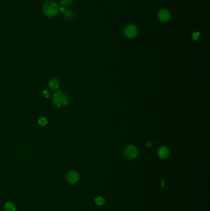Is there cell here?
Wrapping results in <instances>:
<instances>
[{"instance_id":"cell-4","label":"cell","mask_w":210,"mask_h":211,"mask_svg":"<svg viewBox=\"0 0 210 211\" xmlns=\"http://www.w3.org/2000/svg\"><path fill=\"white\" fill-rule=\"evenodd\" d=\"M124 33L126 37L129 38H135L138 33L137 28L132 25H129L126 26L124 29Z\"/></svg>"},{"instance_id":"cell-6","label":"cell","mask_w":210,"mask_h":211,"mask_svg":"<svg viewBox=\"0 0 210 211\" xmlns=\"http://www.w3.org/2000/svg\"><path fill=\"white\" fill-rule=\"evenodd\" d=\"M67 180L70 183L75 184L80 180V175L76 171H70L67 175Z\"/></svg>"},{"instance_id":"cell-5","label":"cell","mask_w":210,"mask_h":211,"mask_svg":"<svg viewBox=\"0 0 210 211\" xmlns=\"http://www.w3.org/2000/svg\"><path fill=\"white\" fill-rule=\"evenodd\" d=\"M171 17L170 13L167 9H161L158 14V18L159 20L163 23H166L170 20Z\"/></svg>"},{"instance_id":"cell-1","label":"cell","mask_w":210,"mask_h":211,"mask_svg":"<svg viewBox=\"0 0 210 211\" xmlns=\"http://www.w3.org/2000/svg\"><path fill=\"white\" fill-rule=\"evenodd\" d=\"M59 9L60 8L56 2L52 0H48L43 6V12L45 16L53 17L59 13Z\"/></svg>"},{"instance_id":"cell-11","label":"cell","mask_w":210,"mask_h":211,"mask_svg":"<svg viewBox=\"0 0 210 211\" xmlns=\"http://www.w3.org/2000/svg\"><path fill=\"white\" fill-rule=\"evenodd\" d=\"M48 120H47V119L45 117H40L38 119V124H39L40 125H41L42 127L46 126L48 124Z\"/></svg>"},{"instance_id":"cell-8","label":"cell","mask_w":210,"mask_h":211,"mask_svg":"<svg viewBox=\"0 0 210 211\" xmlns=\"http://www.w3.org/2000/svg\"><path fill=\"white\" fill-rule=\"evenodd\" d=\"M48 85L51 90H56L59 88L60 86V82L56 78H52V79L49 80L48 82Z\"/></svg>"},{"instance_id":"cell-13","label":"cell","mask_w":210,"mask_h":211,"mask_svg":"<svg viewBox=\"0 0 210 211\" xmlns=\"http://www.w3.org/2000/svg\"><path fill=\"white\" fill-rule=\"evenodd\" d=\"M42 94H43V95L44 96H45V97L46 98H49L50 96H51V93L49 92V91H48V90H43V92H42Z\"/></svg>"},{"instance_id":"cell-2","label":"cell","mask_w":210,"mask_h":211,"mask_svg":"<svg viewBox=\"0 0 210 211\" xmlns=\"http://www.w3.org/2000/svg\"><path fill=\"white\" fill-rule=\"evenodd\" d=\"M52 101L54 106L58 107H62L69 103V97L65 92L58 91L53 96Z\"/></svg>"},{"instance_id":"cell-10","label":"cell","mask_w":210,"mask_h":211,"mask_svg":"<svg viewBox=\"0 0 210 211\" xmlns=\"http://www.w3.org/2000/svg\"><path fill=\"white\" fill-rule=\"evenodd\" d=\"M95 202L96 203L99 205V206H102L103 204H104L105 201V199L102 197H101V196H98L97 197L96 199H95Z\"/></svg>"},{"instance_id":"cell-9","label":"cell","mask_w":210,"mask_h":211,"mask_svg":"<svg viewBox=\"0 0 210 211\" xmlns=\"http://www.w3.org/2000/svg\"><path fill=\"white\" fill-rule=\"evenodd\" d=\"M5 211H16V206L13 203H7L4 207Z\"/></svg>"},{"instance_id":"cell-3","label":"cell","mask_w":210,"mask_h":211,"mask_svg":"<svg viewBox=\"0 0 210 211\" xmlns=\"http://www.w3.org/2000/svg\"><path fill=\"white\" fill-rule=\"evenodd\" d=\"M124 157L129 160H133L138 157V151L137 148L134 146H128L126 147L123 151Z\"/></svg>"},{"instance_id":"cell-14","label":"cell","mask_w":210,"mask_h":211,"mask_svg":"<svg viewBox=\"0 0 210 211\" xmlns=\"http://www.w3.org/2000/svg\"><path fill=\"white\" fill-rule=\"evenodd\" d=\"M200 37V33L199 32H195L193 35H192V39L194 41H196L198 39V38Z\"/></svg>"},{"instance_id":"cell-7","label":"cell","mask_w":210,"mask_h":211,"mask_svg":"<svg viewBox=\"0 0 210 211\" xmlns=\"http://www.w3.org/2000/svg\"><path fill=\"white\" fill-rule=\"evenodd\" d=\"M158 157L161 159H167L170 155V151L166 147H161L158 149Z\"/></svg>"},{"instance_id":"cell-12","label":"cell","mask_w":210,"mask_h":211,"mask_svg":"<svg viewBox=\"0 0 210 211\" xmlns=\"http://www.w3.org/2000/svg\"><path fill=\"white\" fill-rule=\"evenodd\" d=\"M73 2V0H61V5L64 6L70 5Z\"/></svg>"}]
</instances>
